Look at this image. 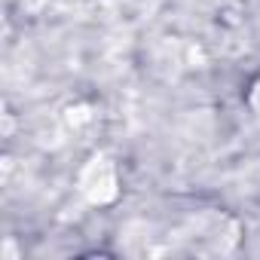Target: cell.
Masks as SVG:
<instances>
[{
  "instance_id": "3",
  "label": "cell",
  "mask_w": 260,
  "mask_h": 260,
  "mask_svg": "<svg viewBox=\"0 0 260 260\" xmlns=\"http://www.w3.org/2000/svg\"><path fill=\"white\" fill-rule=\"evenodd\" d=\"M254 107L260 110V86H257V92H254Z\"/></svg>"
},
{
  "instance_id": "1",
  "label": "cell",
  "mask_w": 260,
  "mask_h": 260,
  "mask_svg": "<svg viewBox=\"0 0 260 260\" xmlns=\"http://www.w3.org/2000/svg\"><path fill=\"white\" fill-rule=\"evenodd\" d=\"M80 190L89 202L104 205L110 199H116V169L107 156H92L89 166L80 175Z\"/></svg>"
},
{
  "instance_id": "2",
  "label": "cell",
  "mask_w": 260,
  "mask_h": 260,
  "mask_svg": "<svg viewBox=\"0 0 260 260\" xmlns=\"http://www.w3.org/2000/svg\"><path fill=\"white\" fill-rule=\"evenodd\" d=\"M40 4H43V0H25V7H28V10H40Z\"/></svg>"
}]
</instances>
